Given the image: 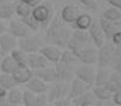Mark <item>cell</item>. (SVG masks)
<instances>
[{
    "mask_svg": "<svg viewBox=\"0 0 121 106\" xmlns=\"http://www.w3.org/2000/svg\"><path fill=\"white\" fill-rule=\"evenodd\" d=\"M71 31L68 24H65L59 16H55L51 23L45 29V42L51 45H56L60 49H67L71 38Z\"/></svg>",
    "mask_w": 121,
    "mask_h": 106,
    "instance_id": "1",
    "label": "cell"
},
{
    "mask_svg": "<svg viewBox=\"0 0 121 106\" xmlns=\"http://www.w3.org/2000/svg\"><path fill=\"white\" fill-rule=\"evenodd\" d=\"M31 16L39 23L42 29H46V26L51 23L52 18L55 17V11L50 3L44 1L33 6Z\"/></svg>",
    "mask_w": 121,
    "mask_h": 106,
    "instance_id": "2",
    "label": "cell"
},
{
    "mask_svg": "<svg viewBox=\"0 0 121 106\" xmlns=\"http://www.w3.org/2000/svg\"><path fill=\"white\" fill-rule=\"evenodd\" d=\"M45 38H43L40 35L31 33L24 38L18 39V48L26 54H32V52H38L45 45Z\"/></svg>",
    "mask_w": 121,
    "mask_h": 106,
    "instance_id": "3",
    "label": "cell"
},
{
    "mask_svg": "<svg viewBox=\"0 0 121 106\" xmlns=\"http://www.w3.org/2000/svg\"><path fill=\"white\" fill-rule=\"evenodd\" d=\"M88 44H91L88 31L74 29L71 31V38H70V42H69L67 49L73 51V54L75 55L80 49H82L83 46H86Z\"/></svg>",
    "mask_w": 121,
    "mask_h": 106,
    "instance_id": "4",
    "label": "cell"
},
{
    "mask_svg": "<svg viewBox=\"0 0 121 106\" xmlns=\"http://www.w3.org/2000/svg\"><path fill=\"white\" fill-rule=\"evenodd\" d=\"M69 88H70V82H65V81H56L53 82V85L51 86V88L49 89L48 95V100L49 104H53L63 98L68 97L69 93Z\"/></svg>",
    "mask_w": 121,
    "mask_h": 106,
    "instance_id": "5",
    "label": "cell"
},
{
    "mask_svg": "<svg viewBox=\"0 0 121 106\" xmlns=\"http://www.w3.org/2000/svg\"><path fill=\"white\" fill-rule=\"evenodd\" d=\"M97 50L99 49L95 48L93 44H88L80 49L75 54V56L77 57L78 62H81V65L95 66L97 65Z\"/></svg>",
    "mask_w": 121,
    "mask_h": 106,
    "instance_id": "6",
    "label": "cell"
},
{
    "mask_svg": "<svg viewBox=\"0 0 121 106\" xmlns=\"http://www.w3.org/2000/svg\"><path fill=\"white\" fill-rule=\"evenodd\" d=\"M114 45L110 43H104L97 50V65L100 68H110L114 60Z\"/></svg>",
    "mask_w": 121,
    "mask_h": 106,
    "instance_id": "7",
    "label": "cell"
},
{
    "mask_svg": "<svg viewBox=\"0 0 121 106\" xmlns=\"http://www.w3.org/2000/svg\"><path fill=\"white\" fill-rule=\"evenodd\" d=\"M95 74H96V69L94 66H90V65H81L80 67H76L75 69V78L87 83L90 87L94 86Z\"/></svg>",
    "mask_w": 121,
    "mask_h": 106,
    "instance_id": "8",
    "label": "cell"
},
{
    "mask_svg": "<svg viewBox=\"0 0 121 106\" xmlns=\"http://www.w3.org/2000/svg\"><path fill=\"white\" fill-rule=\"evenodd\" d=\"M88 33H89V38H90L91 44L95 48H97V49L101 48L107 41V38H106L102 29H101V25L99 23V19H94L93 20L90 28L88 29Z\"/></svg>",
    "mask_w": 121,
    "mask_h": 106,
    "instance_id": "9",
    "label": "cell"
},
{
    "mask_svg": "<svg viewBox=\"0 0 121 106\" xmlns=\"http://www.w3.org/2000/svg\"><path fill=\"white\" fill-rule=\"evenodd\" d=\"M7 32H10L12 36H14L17 39L24 38L29 35H31V30L20 20V19H11L7 24Z\"/></svg>",
    "mask_w": 121,
    "mask_h": 106,
    "instance_id": "10",
    "label": "cell"
},
{
    "mask_svg": "<svg viewBox=\"0 0 121 106\" xmlns=\"http://www.w3.org/2000/svg\"><path fill=\"white\" fill-rule=\"evenodd\" d=\"M16 48H18V39L14 36L10 32L0 35V54L3 56L10 55Z\"/></svg>",
    "mask_w": 121,
    "mask_h": 106,
    "instance_id": "11",
    "label": "cell"
},
{
    "mask_svg": "<svg viewBox=\"0 0 121 106\" xmlns=\"http://www.w3.org/2000/svg\"><path fill=\"white\" fill-rule=\"evenodd\" d=\"M81 14V10L78 6L74 5V4H68L65 6L62 7L59 13V18L62 19L65 24L68 25H73L74 22L76 20V18Z\"/></svg>",
    "mask_w": 121,
    "mask_h": 106,
    "instance_id": "12",
    "label": "cell"
},
{
    "mask_svg": "<svg viewBox=\"0 0 121 106\" xmlns=\"http://www.w3.org/2000/svg\"><path fill=\"white\" fill-rule=\"evenodd\" d=\"M91 89L90 86H88L87 83L82 82L81 80L74 78L70 81V88H69V93H68V98L69 99H76L83 94H86L87 92H89Z\"/></svg>",
    "mask_w": 121,
    "mask_h": 106,
    "instance_id": "13",
    "label": "cell"
},
{
    "mask_svg": "<svg viewBox=\"0 0 121 106\" xmlns=\"http://www.w3.org/2000/svg\"><path fill=\"white\" fill-rule=\"evenodd\" d=\"M53 66H55V70H56V75H57V81L70 82L75 78V69H76L75 67L62 65L59 62Z\"/></svg>",
    "mask_w": 121,
    "mask_h": 106,
    "instance_id": "14",
    "label": "cell"
},
{
    "mask_svg": "<svg viewBox=\"0 0 121 106\" xmlns=\"http://www.w3.org/2000/svg\"><path fill=\"white\" fill-rule=\"evenodd\" d=\"M40 54L51 63V65H56L59 62L60 55H62V49L56 46V45H51V44H45L40 50Z\"/></svg>",
    "mask_w": 121,
    "mask_h": 106,
    "instance_id": "15",
    "label": "cell"
},
{
    "mask_svg": "<svg viewBox=\"0 0 121 106\" xmlns=\"http://www.w3.org/2000/svg\"><path fill=\"white\" fill-rule=\"evenodd\" d=\"M51 63L40 54V52H32V54H27V67L32 70H38L43 69Z\"/></svg>",
    "mask_w": 121,
    "mask_h": 106,
    "instance_id": "16",
    "label": "cell"
},
{
    "mask_svg": "<svg viewBox=\"0 0 121 106\" xmlns=\"http://www.w3.org/2000/svg\"><path fill=\"white\" fill-rule=\"evenodd\" d=\"M33 76L43 80L46 83H53L57 81V75H56V70H55L53 65H50L43 69L33 70Z\"/></svg>",
    "mask_w": 121,
    "mask_h": 106,
    "instance_id": "17",
    "label": "cell"
},
{
    "mask_svg": "<svg viewBox=\"0 0 121 106\" xmlns=\"http://www.w3.org/2000/svg\"><path fill=\"white\" fill-rule=\"evenodd\" d=\"M16 14V3L13 0H0V19L11 20Z\"/></svg>",
    "mask_w": 121,
    "mask_h": 106,
    "instance_id": "18",
    "label": "cell"
},
{
    "mask_svg": "<svg viewBox=\"0 0 121 106\" xmlns=\"http://www.w3.org/2000/svg\"><path fill=\"white\" fill-rule=\"evenodd\" d=\"M12 76L17 85H25L33 78V70L29 67H17L12 73Z\"/></svg>",
    "mask_w": 121,
    "mask_h": 106,
    "instance_id": "19",
    "label": "cell"
},
{
    "mask_svg": "<svg viewBox=\"0 0 121 106\" xmlns=\"http://www.w3.org/2000/svg\"><path fill=\"white\" fill-rule=\"evenodd\" d=\"M25 88L29 89L30 92L35 93L36 95H38V94H44V93H46V92L49 91L48 83L44 82L43 80L36 78V76H33L27 83H25Z\"/></svg>",
    "mask_w": 121,
    "mask_h": 106,
    "instance_id": "20",
    "label": "cell"
},
{
    "mask_svg": "<svg viewBox=\"0 0 121 106\" xmlns=\"http://www.w3.org/2000/svg\"><path fill=\"white\" fill-rule=\"evenodd\" d=\"M99 23H100L101 29H102V31H103V33H104V36H106L107 39H110L112 36H113L116 31H119L120 28H121V25H120L119 23L107 20V19H104V18H102V17L99 19Z\"/></svg>",
    "mask_w": 121,
    "mask_h": 106,
    "instance_id": "21",
    "label": "cell"
},
{
    "mask_svg": "<svg viewBox=\"0 0 121 106\" xmlns=\"http://www.w3.org/2000/svg\"><path fill=\"white\" fill-rule=\"evenodd\" d=\"M93 18L91 16H89L88 13H82L76 18V20L73 24V29H78V30H86L88 31V29L90 28L91 23H93Z\"/></svg>",
    "mask_w": 121,
    "mask_h": 106,
    "instance_id": "22",
    "label": "cell"
},
{
    "mask_svg": "<svg viewBox=\"0 0 121 106\" xmlns=\"http://www.w3.org/2000/svg\"><path fill=\"white\" fill-rule=\"evenodd\" d=\"M17 63L14 62V60L11 57V55H5L1 59L0 62V72L1 73H6V74H12L16 69H17Z\"/></svg>",
    "mask_w": 121,
    "mask_h": 106,
    "instance_id": "23",
    "label": "cell"
},
{
    "mask_svg": "<svg viewBox=\"0 0 121 106\" xmlns=\"http://www.w3.org/2000/svg\"><path fill=\"white\" fill-rule=\"evenodd\" d=\"M6 98L10 105H22L23 104V89L16 86L7 92Z\"/></svg>",
    "mask_w": 121,
    "mask_h": 106,
    "instance_id": "24",
    "label": "cell"
},
{
    "mask_svg": "<svg viewBox=\"0 0 121 106\" xmlns=\"http://www.w3.org/2000/svg\"><path fill=\"white\" fill-rule=\"evenodd\" d=\"M110 78V72L108 68H97L96 69V74H95V81H94V86H104L106 82L109 80Z\"/></svg>",
    "mask_w": 121,
    "mask_h": 106,
    "instance_id": "25",
    "label": "cell"
},
{
    "mask_svg": "<svg viewBox=\"0 0 121 106\" xmlns=\"http://www.w3.org/2000/svg\"><path fill=\"white\" fill-rule=\"evenodd\" d=\"M10 55L14 60V62L17 63L18 67H27V54L24 52L22 49L16 48Z\"/></svg>",
    "mask_w": 121,
    "mask_h": 106,
    "instance_id": "26",
    "label": "cell"
},
{
    "mask_svg": "<svg viewBox=\"0 0 121 106\" xmlns=\"http://www.w3.org/2000/svg\"><path fill=\"white\" fill-rule=\"evenodd\" d=\"M77 62H78V60L73 54V51H70L69 49L62 50V55H60V59H59V63L67 65V66H71V67H76Z\"/></svg>",
    "mask_w": 121,
    "mask_h": 106,
    "instance_id": "27",
    "label": "cell"
},
{
    "mask_svg": "<svg viewBox=\"0 0 121 106\" xmlns=\"http://www.w3.org/2000/svg\"><path fill=\"white\" fill-rule=\"evenodd\" d=\"M91 93L96 100H112V97H113V94L108 89H106L103 86H93Z\"/></svg>",
    "mask_w": 121,
    "mask_h": 106,
    "instance_id": "28",
    "label": "cell"
},
{
    "mask_svg": "<svg viewBox=\"0 0 121 106\" xmlns=\"http://www.w3.org/2000/svg\"><path fill=\"white\" fill-rule=\"evenodd\" d=\"M32 9H33L32 5L20 3V1L16 3V14L18 16V18H26V17L31 16Z\"/></svg>",
    "mask_w": 121,
    "mask_h": 106,
    "instance_id": "29",
    "label": "cell"
},
{
    "mask_svg": "<svg viewBox=\"0 0 121 106\" xmlns=\"http://www.w3.org/2000/svg\"><path fill=\"white\" fill-rule=\"evenodd\" d=\"M0 86L4 87L5 89L10 91L13 87L18 86L12 76V74H6V73H0Z\"/></svg>",
    "mask_w": 121,
    "mask_h": 106,
    "instance_id": "30",
    "label": "cell"
},
{
    "mask_svg": "<svg viewBox=\"0 0 121 106\" xmlns=\"http://www.w3.org/2000/svg\"><path fill=\"white\" fill-rule=\"evenodd\" d=\"M102 18L107 19V20H110V22H115V23H119L121 20V11L114 9V7H109V9H106L102 13Z\"/></svg>",
    "mask_w": 121,
    "mask_h": 106,
    "instance_id": "31",
    "label": "cell"
},
{
    "mask_svg": "<svg viewBox=\"0 0 121 106\" xmlns=\"http://www.w3.org/2000/svg\"><path fill=\"white\" fill-rule=\"evenodd\" d=\"M30 30H31V32H38L42 28H40V25H39V23L32 17V16H29V17H26V18H19Z\"/></svg>",
    "mask_w": 121,
    "mask_h": 106,
    "instance_id": "32",
    "label": "cell"
},
{
    "mask_svg": "<svg viewBox=\"0 0 121 106\" xmlns=\"http://www.w3.org/2000/svg\"><path fill=\"white\" fill-rule=\"evenodd\" d=\"M36 94L30 92L29 89L24 88L23 89V106H33L35 100H36Z\"/></svg>",
    "mask_w": 121,
    "mask_h": 106,
    "instance_id": "33",
    "label": "cell"
},
{
    "mask_svg": "<svg viewBox=\"0 0 121 106\" xmlns=\"http://www.w3.org/2000/svg\"><path fill=\"white\" fill-rule=\"evenodd\" d=\"M49 100H48V95L46 93L44 94H38L36 97V100H35V104L33 106H49Z\"/></svg>",
    "mask_w": 121,
    "mask_h": 106,
    "instance_id": "34",
    "label": "cell"
},
{
    "mask_svg": "<svg viewBox=\"0 0 121 106\" xmlns=\"http://www.w3.org/2000/svg\"><path fill=\"white\" fill-rule=\"evenodd\" d=\"M77 1L82 6H84V7L89 9V10H93V11H96L97 10V4H96L95 0H77Z\"/></svg>",
    "mask_w": 121,
    "mask_h": 106,
    "instance_id": "35",
    "label": "cell"
},
{
    "mask_svg": "<svg viewBox=\"0 0 121 106\" xmlns=\"http://www.w3.org/2000/svg\"><path fill=\"white\" fill-rule=\"evenodd\" d=\"M51 105H52V106H75L74 102H73V100L69 99L68 97L60 99V100H58V101H56V102H53V104H51Z\"/></svg>",
    "mask_w": 121,
    "mask_h": 106,
    "instance_id": "36",
    "label": "cell"
},
{
    "mask_svg": "<svg viewBox=\"0 0 121 106\" xmlns=\"http://www.w3.org/2000/svg\"><path fill=\"white\" fill-rule=\"evenodd\" d=\"M109 79L119 87V89H121V73L113 72V73H110V78Z\"/></svg>",
    "mask_w": 121,
    "mask_h": 106,
    "instance_id": "37",
    "label": "cell"
},
{
    "mask_svg": "<svg viewBox=\"0 0 121 106\" xmlns=\"http://www.w3.org/2000/svg\"><path fill=\"white\" fill-rule=\"evenodd\" d=\"M103 87H104L106 89H108V91H109L112 94H114L115 92H117V91H119V87H117V86H116V85H115V83H114V82L110 80V79H109V80L106 82V85H104Z\"/></svg>",
    "mask_w": 121,
    "mask_h": 106,
    "instance_id": "38",
    "label": "cell"
},
{
    "mask_svg": "<svg viewBox=\"0 0 121 106\" xmlns=\"http://www.w3.org/2000/svg\"><path fill=\"white\" fill-rule=\"evenodd\" d=\"M110 41H112V44H113V45H119V44H121V30L116 31V32L112 36Z\"/></svg>",
    "mask_w": 121,
    "mask_h": 106,
    "instance_id": "39",
    "label": "cell"
},
{
    "mask_svg": "<svg viewBox=\"0 0 121 106\" xmlns=\"http://www.w3.org/2000/svg\"><path fill=\"white\" fill-rule=\"evenodd\" d=\"M110 68H113L114 72L121 73V59H114V60H113V63H112V66H110Z\"/></svg>",
    "mask_w": 121,
    "mask_h": 106,
    "instance_id": "40",
    "label": "cell"
},
{
    "mask_svg": "<svg viewBox=\"0 0 121 106\" xmlns=\"http://www.w3.org/2000/svg\"><path fill=\"white\" fill-rule=\"evenodd\" d=\"M112 101L117 105V106H121V89H119L117 92H115L112 97Z\"/></svg>",
    "mask_w": 121,
    "mask_h": 106,
    "instance_id": "41",
    "label": "cell"
},
{
    "mask_svg": "<svg viewBox=\"0 0 121 106\" xmlns=\"http://www.w3.org/2000/svg\"><path fill=\"white\" fill-rule=\"evenodd\" d=\"M106 3L110 5V7H114L119 11H121V0H106Z\"/></svg>",
    "mask_w": 121,
    "mask_h": 106,
    "instance_id": "42",
    "label": "cell"
},
{
    "mask_svg": "<svg viewBox=\"0 0 121 106\" xmlns=\"http://www.w3.org/2000/svg\"><path fill=\"white\" fill-rule=\"evenodd\" d=\"M114 59H121V44L114 45V51H113Z\"/></svg>",
    "mask_w": 121,
    "mask_h": 106,
    "instance_id": "43",
    "label": "cell"
},
{
    "mask_svg": "<svg viewBox=\"0 0 121 106\" xmlns=\"http://www.w3.org/2000/svg\"><path fill=\"white\" fill-rule=\"evenodd\" d=\"M96 106H113L114 102L112 100H96Z\"/></svg>",
    "mask_w": 121,
    "mask_h": 106,
    "instance_id": "44",
    "label": "cell"
},
{
    "mask_svg": "<svg viewBox=\"0 0 121 106\" xmlns=\"http://www.w3.org/2000/svg\"><path fill=\"white\" fill-rule=\"evenodd\" d=\"M96 99L94 98V99H88V100H84V101H82L78 106H96Z\"/></svg>",
    "mask_w": 121,
    "mask_h": 106,
    "instance_id": "45",
    "label": "cell"
},
{
    "mask_svg": "<svg viewBox=\"0 0 121 106\" xmlns=\"http://www.w3.org/2000/svg\"><path fill=\"white\" fill-rule=\"evenodd\" d=\"M5 32H7V24L5 20L0 19V35H3Z\"/></svg>",
    "mask_w": 121,
    "mask_h": 106,
    "instance_id": "46",
    "label": "cell"
},
{
    "mask_svg": "<svg viewBox=\"0 0 121 106\" xmlns=\"http://www.w3.org/2000/svg\"><path fill=\"white\" fill-rule=\"evenodd\" d=\"M0 106H10L7 98H0Z\"/></svg>",
    "mask_w": 121,
    "mask_h": 106,
    "instance_id": "47",
    "label": "cell"
},
{
    "mask_svg": "<svg viewBox=\"0 0 121 106\" xmlns=\"http://www.w3.org/2000/svg\"><path fill=\"white\" fill-rule=\"evenodd\" d=\"M7 89H5L4 87H1L0 86V98H6V95H7Z\"/></svg>",
    "mask_w": 121,
    "mask_h": 106,
    "instance_id": "48",
    "label": "cell"
},
{
    "mask_svg": "<svg viewBox=\"0 0 121 106\" xmlns=\"http://www.w3.org/2000/svg\"><path fill=\"white\" fill-rule=\"evenodd\" d=\"M17 1L25 3V4H29V5H32V4H33V0H17Z\"/></svg>",
    "mask_w": 121,
    "mask_h": 106,
    "instance_id": "49",
    "label": "cell"
},
{
    "mask_svg": "<svg viewBox=\"0 0 121 106\" xmlns=\"http://www.w3.org/2000/svg\"><path fill=\"white\" fill-rule=\"evenodd\" d=\"M44 1H46V0H33L32 6H36V5H38V4H40V3H44Z\"/></svg>",
    "mask_w": 121,
    "mask_h": 106,
    "instance_id": "50",
    "label": "cell"
},
{
    "mask_svg": "<svg viewBox=\"0 0 121 106\" xmlns=\"http://www.w3.org/2000/svg\"><path fill=\"white\" fill-rule=\"evenodd\" d=\"M1 59H3V55H1V54H0V62H1Z\"/></svg>",
    "mask_w": 121,
    "mask_h": 106,
    "instance_id": "51",
    "label": "cell"
},
{
    "mask_svg": "<svg viewBox=\"0 0 121 106\" xmlns=\"http://www.w3.org/2000/svg\"><path fill=\"white\" fill-rule=\"evenodd\" d=\"M10 106H23V105H10Z\"/></svg>",
    "mask_w": 121,
    "mask_h": 106,
    "instance_id": "52",
    "label": "cell"
},
{
    "mask_svg": "<svg viewBox=\"0 0 121 106\" xmlns=\"http://www.w3.org/2000/svg\"><path fill=\"white\" fill-rule=\"evenodd\" d=\"M113 106H117V105H115V104H114V105H113Z\"/></svg>",
    "mask_w": 121,
    "mask_h": 106,
    "instance_id": "53",
    "label": "cell"
},
{
    "mask_svg": "<svg viewBox=\"0 0 121 106\" xmlns=\"http://www.w3.org/2000/svg\"><path fill=\"white\" fill-rule=\"evenodd\" d=\"M120 30H121V28H120Z\"/></svg>",
    "mask_w": 121,
    "mask_h": 106,
    "instance_id": "54",
    "label": "cell"
}]
</instances>
